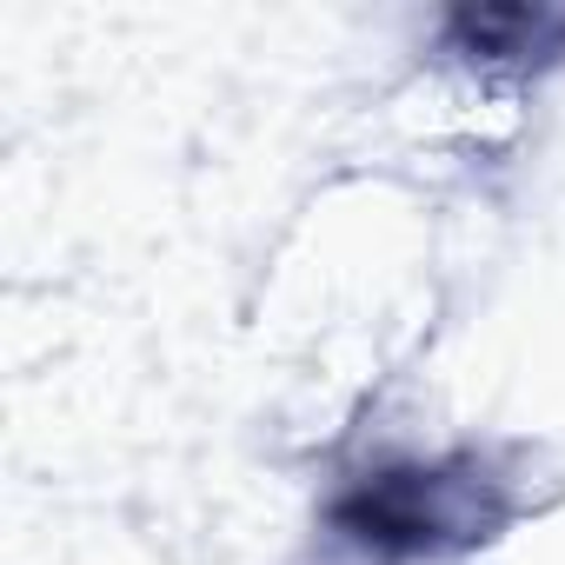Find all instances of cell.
<instances>
[{
	"mask_svg": "<svg viewBox=\"0 0 565 565\" xmlns=\"http://www.w3.org/2000/svg\"><path fill=\"white\" fill-rule=\"evenodd\" d=\"M452 34L472 47V54H499V61H519V54H545L565 41V21L539 14V8H466L452 14Z\"/></svg>",
	"mask_w": 565,
	"mask_h": 565,
	"instance_id": "7a4b0ae2",
	"label": "cell"
},
{
	"mask_svg": "<svg viewBox=\"0 0 565 565\" xmlns=\"http://www.w3.org/2000/svg\"><path fill=\"white\" fill-rule=\"evenodd\" d=\"M439 479L433 472H380L366 479L340 519L366 539V545H433L446 532V505H439Z\"/></svg>",
	"mask_w": 565,
	"mask_h": 565,
	"instance_id": "6da1fadb",
	"label": "cell"
}]
</instances>
